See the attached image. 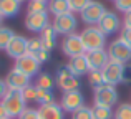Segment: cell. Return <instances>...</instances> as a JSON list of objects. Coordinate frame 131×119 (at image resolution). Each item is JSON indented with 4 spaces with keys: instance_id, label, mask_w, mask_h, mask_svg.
Here are the masks:
<instances>
[{
    "instance_id": "42",
    "label": "cell",
    "mask_w": 131,
    "mask_h": 119,
    "mask_svg": "<svg viewBox=\"0 0 131 119\" xmlns=\"http://www.w3.org/2000/svg\"><path fill=\"white\" fill-rule=\"evenodd\" d=\"M18 2H20V3H22V2H27V0H18Z\"/></svg>"
},
{
    "instance_id": "44",
    "label": "cell",
    "mask_w": 131,
    "mask_h": 119,
    "mask_svg": "<svg viewBox=\"0 0 131 119\" xmlns=\"http://www.w3.org/2000/svg\"><path fill=\"white\" fill-rule=\"evenodd\" d=\"M7 119H12V117H7Z\"/></svg>"
},
{
    "instance_id": "8",
    "label": "cell",
    "mask_w": 131,
    "mask_h": 119,
    "mask_svg": "<svg viewBox=\"0 0 131 119\" xmlns=\"http://www.w3.org/2000/svg\"><path fill=\"white\" fill-rule=\"evenodd\" d=\"M61 51L68 56V58H75V56L85 55L86 50L83 46V42H81V36L78 33H71V35H67L61 42Z\"/></svg>"
},
{
    "instance_id": "38",
    "label": "cell",
    "mask_w": 131,
    "mask_h": 119,
    "mask_svg": "<svg viewBox=\"0 0 131 119\" xmlns=\"http://www.w3.org/2000/svg\"><path fill=\"white\" fill-rule=\"evenodd\" d=\"M7 91H8V88H7L5 80H2V78H0V101H2V98H3V96H5Z\"/></svg>"
},
{
    "instance_id": "7",
    "label": "cell",
    "mask_w": 131,
    "mask_h": 119,
    "mask_svg": "<svg viewBox=\"0 0 131 119\" xmlns=\"http://www.w3.org/2000/svg\"><path fill=\"white\" fill-rule=\"evenodd\" d=\"M105 12H106V8H105V5H103L101 2H98V0H91V2H90L88 5L80 12L81 22L86 23L88 27L98 25V22L101 20V17L105 15Z\"/></svg>"
},
{
    "instance_id": "15",
    "label": "cell",
    "mask_w": 131,
    "mask_h": 119,
    "mask_svg": "<svg viewBox=\"0 0 131 119\" xmlns=\"http://www.w3.org/2000/svg\"><path fill=\"white\" fill-rule=\"evenodd\" d=\"M88 61L90 71H101L106 66V63L110 61L108 58V51L106 50H95V51H86L85 53Z\"/></svg>"
},
{
    "instance_id": "16",
    "label": "cell",
    "mask_w": 131,
    "mask_h": 119,
    "mask_svg": "<svg viewBox=\"0 0 131 119\" xmlns=\"http://www.w3.org/2000/svg\"><path fill=\"white\" fill-rule=\"evenodd\" d=\"M27 45H28V40L25 38V36L22 35H15L12 38V42L8 43V46H7V55L10 56V58L17 60L20 58V56L27 55Z\"/></svg>"
},
{
    "instance_id": "37",
    "label": "cell",
    "mask_w": 131,
    "mask_h": 119,
    "mask_svg": "<svg viewBox=\"0 0 131 119\" xmlns=\"http://www.w3.org/2000/svg\"><path fill=\"white\" fill-rule=\"evenodd\" d=\"M119 38H121L125 43H128V45L131 46V28H126V27H123V28H121V33H119Z\"/></svg>"
},
{
    "instance_id": "11",
    "label": "cell",
    "mask_w": 131,
    "mask_h": 119,
    "mask_svg": "<svg viewBox=\"0 0 131 119\" xmlns=\"http://www.w3.org/2000/svg\"><path fill=\"white\" fill-rule=\"evenodd\" d=\"M50 25V15L47 12H38V13H27L25 17V28L33 33L43 32Z\"/></svg>"
},
{
    "instance_id": "29",
    "label": "cell",
    "mask_w": 131,
    "mask_h": 119,
    "mask_svg": "<svg viewBox=\"0 0 131 119\" xmlns=\"http://www.w3.org/2000/svg\"><path fill=\"white\" fill-rule=\"evenodd\" d=\"M42 48H45V46L42 45V40H40V38H30L28 45H27V53L37 56V53H38Z\"/></svg>"
},
{
    "instance_id": "2",
    "label": "cell",
    "mask_w": 131,
    "mask_h": 119,
    "mask_svg": "<svg viewBox=\"0 0 131 119\" xmlns=\"http://www.w3.org/2000/svg\"><path fill=\"white\" fill-rule=\"evenodd\" d=\"M80 36H81V42H83V46H85L86 51L105 50V46H106V35L96 25L86 27L80 33Z\"/></svg>"
},
{
    "instance_id": "27",
    "label": "cell",
    "mask_w": 131,
    "mask_h": 119,
    "mask_svg": "<svg viewBox=\"0 0 131 119\" xmlns=\"http://www.w3.org/2000/svg\"><path fill=\"white\" fill-rule=\"evenodd\" d=\"M88 83H90V86H91L93 89L103 86V84H105V80H103L101 71H90L88 73Z\"/></svg>"
},
{
    "instance_id": "32",
    "label": "cell",
    "mask_w": 131,
    "mask_h": 119,
    "mask_svg": "<svg viewBox=\"0 0 131 119\" xmlns=\"http://www.w3.org/2000/svg\"><path fill=\"white\" fill-rule=\"evenodd\" d=\"M90 2H91V0H68V3H70V10L73 13L75 12H81Z\"/></svg>"
},
{
    "instance_id": "9",
    "label": "cell",
    "mask_w": 131,
    "mask_h": 119,
    "mask_svg": "<svg viewBox=\"0 0 131 119\" xmlns=\"http://www.w3.org/2000/svg\"><path fill=\"white\" fill-rule=\"evenodd\" d=\"M40 61L35 58L33 55H23V56H20V58H17L15 60V70H18L20 73H23L25 76H28V78H33V76H38L40 74Z\"/></svg>"
},
{
    "instance_id": "1",
    "label": "cell",
    "mask_w": 131,
    "mask_h": 119,
    "mask_svg": "<svg viewBox=\"0 0 131 119\" xmlns=\"http://www.w3.org/2000/svg\"><path fill=\"white\" fill-rule=\"evenodd\" d=\"M2 106L5 108L8 117H18L23 111L27 109V103L22 96V91H17V89H8L5 93V96L2 98Z\"/></svg>"
},
{
    "instance_id": "25",
    "label": "cell",
    "mask_w": 131,
    "mask_h": 119,
    "mask_svg": "<svg viewBox=\"0 0 131 119\" xmlns=\"http://www.w3.org/2000/svg\"><path fill=\"white\" fill-rule=\"evenodd\" d=\"M35 103H38L40 106L55 103V94H53V91H50V89H40V88H37V101H35Z\"/></svg>"
},
{
    "instance_id": "39",
    "label": "cell",
    "mask_w": 131,
    "mask_h": 119,
    "mask_svg": "<svg viewBox=\"0 0 131 119\" xmlns=\"http://www.w3.org/2000/svg\"><path fill=\"white\" fill-rule=\"evenodd\" d=\"M123 27L131 28V12H126L125 13V18H123Z\"/></svg>"
},
{
    "instance_id": "4",
    "label": "cell",
    "mask_w": 131,
    "mask_h": 119,
    "mask_svg": "<svg viewBox=\"0 0 131 119\" xmlns=\"http://www.w3.org/2000/svg\"><path fill=\"white\" fill-rule=\"evenodd\" d=\"M55 81H57L58 88L63 89V93L67 91H77L80 88V78H77L70 70H68L67 64H61L57 68V73H55Z\"/></svg>"
},
{
    "instance_id": "21",
    "label": "cell",
    "mask_w": 131,
    "mask_h": 119,
    "mask_svg": "<svg viewBox=\"0 0 131 119\" xmlns=\"http://www.w3.org/2000/svg\"><path fill=\"white\" fill-rule=\"evenodd\" d=\"M47 10H48V13H51L53 17H58V15H63V13L71 12L68 0H48Z\"/></svg>"
},
{
    "instance_id": "36",
    "label": "cell",
    "mask_w": 131,
    "mask_h": 119,
    "mask_svg": "<svg viewBox=\"0 0 131 119\" xmlns=\"http://www.w3.org/2000/svg\"><path fill=\"white\" fill-rule=\"evenodd\" d=\"M121 83H125V84H129V83H131V63H126V64H123Z\"/></svg>"
},
{
    "instance_id": "5",
    "label": "cell",
    "mask_w": 131,
    "mask_h": 119,
    "mask_svg": "<svg viewBox=\"0 0 131 119\" xmlns=\"http://www.w3.org/2000/svg\"><path fill=\"white\" fill-rule=\"evenodd\" d=\"M93 99H95V104L98 106H106V108H113L116 103H118V91H116V86H111V84H103V86L96 88L93 91Z\"/></svg>"
},
{
    "instance_id": "30",
    "label": "cell",
    "mask_w": 131,
    "mask_h": 119,
    "mask_svg": "<svg viewBox=\"0 0 131 119\" xmlns=\"http://www.w3.org/2000/svg\"><path fill=\"white\" fill-rule=\"evenodd\" d=\"M22 96L25 99V103H35L37 101V86L35 84H30L25 89H22Z\"/></svg>"
},
{
    "instance_id": "24",
    "label": "cell",
    "mask_w": 131,
    "mask_h": 119,
    "mask_svg": "<svg viewBox=\"0 0 131 119\" xmlns=\"http://www.w3.org/2000/svg\"><path fill=\"white\" fill-rule=\"evenodd\" d=\"M13 36H15V32L10 27H0V50H7Z\"/></svg>"
},
{
    "instance_id": "43",
    "label": "cell",
    "mask_w": 131,
    "mask_h": 119,
    "mask_svg": "<svg viewBox=\"0 0 131 119\" xmlns=\"http://www.w3.org/2000/svg\"><path fill=\"white\" fill-rule=\"evenodd\" d=\"M42 2H48V0H42Z\"/></svg>"
},
{
    "instance_id": "40",
    "label": "cell",
    "mask_w": 131,
    "mask_h": 119,
    "mask_svg": "<svg viewBox=\"0 0 131 119\" xmlns=\"http://www.w3.org/2000/svg\"><path fill=\"white\" fill-rule=\"evenodd\" d=\"M8 117V114H7V111H5V108L2 106V103H0V119H7Z\"/></svg>"
},
{
    "instance_id": "23",
    "label": "cell",
    "mask_w": 131,
    "mask_h": 119,
    "mask_svg": "<svg viewBox=\"0 0 131 119\" xmlns=\"http://www.w3.org/2000/svg\"><path fill=\"white\" fill-rule=\"evenodd\" d=\"M91 114H93V119H113V114L115 111L111 108H106V106H95L91 108Z\"/></svg>"
},
{
    "instance_id": "18",
    "label": "cell",
    "mask_w": 131,
    "mask_h": 119,
    "mask_svg": "<svg viewBox=\"0 0 131 119\" xmlns=\"http://www.w3.org/2000/svg\"><path fill=\"white\" fill-rule=\"evenodd\" d=\"M67 66H68V70H70L77 78H80V76H83V74L90 73V66H88V61H86V56H85V55L70 58V61L67 63Z\"/></svg>"
},
{
    "instance_id": "22",
    "label": "cell",
    "mask_w": 131,
    "mask_h": 119,
    "mask_svg": "<svg viewBox=\"0 0 131 119\" xmlns=\"http://www.w3.org/2000/svg\"><path fill=\"white\" fill-rule=\"evenodd\" d=\"M55 78L51 76L50 73H40L38 76H37V84L35 86L37 88H40V89H53V86H55Z\"/></svg>"
},
{
    "instance_id": "13",
    "label": "cell",
    "mask_w": 131,
    "mask_h": 119,
    "mask_svg": "<svg viewBox=\"0 0 131 119\" xmlns=\"http://www.w3.org/2000/svg\"><path fill=\"white\" fill-rule=\"evenodd\" d=\"M103 80H105L106 84H111V86H116L118 83H121V74H123V64L116 63V61H108L106 66L101 70Z\"/></svg>"
},
{
    "instance_id": "12",
    "label": "cell",
    "mask_w": 131,
    "mask_h": 119,
    "mask_svg": "<svg viewBox=\"0 0 131 119\" xmlns=\"http://www.w3.org/2000/svg\"><path fill=\"white\" fill-rule=\"evenodd\" d=\"M96 27H98V28L101 30L106 36H108V35H113V33L119 32V28H121V20H119V17H118V13H116V12L106 10L105 15L101 17V20L98 22V25H96Z\"/></svg>"
},
{
    "instance_id": "41",
    "label": "cell",
    "mask_w": 131,
    "mask_h": 119,
    "mask_svg": "<svg viewBox=\"0 0 131 119\" xmlns=\"http://www.w3.org/2000/svg\"><path fill=\"white\" fill-rule=\"evenodd\" d=\"M0 27H3V17L0 15Z\"/></svg>"
},
{
    "instance_id": "10",
    "label": "cell",
    "mask_w": 131,
    "mask_h": 119,
    "mask_svg": "<svg viewBox=\"0 0 131 119\" xmlns=\"http://www.w3.org/2000/svg\"><path fill=\"white\" fill-rule=\"evenodd\" d=\"M60 106L63 108L65 113H75L77 109L85 106V96L80 89L77 91H67L63 93L61 96V101H60Z\"/></svg>"
},
{
    "instance_id": "28",
    "label": "cell",
    "mask_w": 131,
    "mask_h": 119,
    "mask_svg": "<svg viewBox=\"0 0 131 119\" xmlns=\"http://www.w3.org/2000/svg\"><path fill=\"white\" fill-rule=\"evenodd\" d=\"M47 3L48 2H42V0H28V13H38V12H47Z\"/></svg>"
},
{
    "instance_id": "14",
    "label": "cell",
    "mask_w": 131,
    "mask_h": 119,
    "mask_svg": "<svg viewBox=\"0 0 131 119\" xmlns=\"http://www.w3.org/2000/svg\"><path fill=\"white\" fill-rule=\"evenodd\" d=\"M30 80L32 78H28V76H25L23 73H20L18 70H10L8 71V74H7V78H5V83H7V88L8 89H17V91H22V89H25L27 86H30Z\"/></svg>"
},
{
    "instance_id": "6",
    "label": "cell",
    "mask_w": 131,
    "mask_h": 119,
    "mask_svg": "<svg viewBox=\"0 0 131 119\" xmlns=\"http://www.w3.org/2000/svg\"><path fill=\"white\" fill-rule=\"evenodd\" d=\"M51 27L55 28V32L58 33V35H71V33H75V30H77L78 27V18L75 17L73 12H68V13H63V15H58L53 18V22H51Z\"/></svg>"
},
{
    "instance_id": "33",
    "label": "cell",
    "mask_w": 131,
    "mask_h": 119,
    "mask_svg": "<svg viewBox=\"0 0 131 119\" xmlns=\"http://www.w3.org/2000/svg\"><path fill=\"white\" fill-rule=\"evenodd\" d=\"M17 119H40L38 116V109H33V108H27L22 114Z\"/></svg>"
},
{
    "instance_id": "3",
    "label": "cell",
    "mask_w": 131,
    "mask_h": 119,
    "mask_svg": "<svg viewBox=\"0 0 131 119\" xmlns=\"http://www.w3.org/2000/svg\"><path fill=\"white\" fill-rule=\"evenodd\" d=\"M108 58L110 61H116V63L126 64L131 61V46L128 43H125L121 38L113 40L108 45Z\"/></svg>"
},
{
    "instance_id": "31",
    "label": "cell",
    "mask_w": 131,
    "mask_h": 119,
    "mask_svg": "<svg viewBox=\"0 0 131 119\" xmlns=\"http://www.w3.org/2000/svg\"><path fill=\"white\" fill-rule=\"evenodd\" d=\"M71 119H93L91 108L83 106V108H80V109H77L75 113H71Z\"/></svg>"
},
{
    "instance_id": "34",
    "label": "cell",
    "mask_w": 131,
    "mask_h": 119,
    "mask_svg": "<svg viewBox=\"0 0 131 119\" xmlns=\"http://www.w3.org/2000/svg\"><path fill=\"white\" fill-rule=\"evenodd\" d=\"M115 7L119 12H131V0H115Z\"/></svg>"
},
{
    "instance_id": "26",
    "label": "cell",
    "mask_w": 131,
    "mask_h": 119,
    "mask_svg": "<svg viewBox=\"0 0 131 119\" xmlns=\"http://www.w3.org/2000/svg\"><path fill=\"white\" fill-rule=\"evenodd\" d=\"M113 119H131V103H121L116 106Z\"/></svg>"
},
{
    "instance_id": "17",
    "label": "cell",
    "mask_w": 131,
    "mask_h": 119,
    "mask_svg": "<svg viewBox=\"0 0 131 119\" xmlns=\"http://www.w3.org/2000/svg\"><path fill=\"white\" fill-rule=\"evenodd\" d=\"M40 119H65V111L58 103L43 104L38 108Z\"/></svg>"
},
{
    "instance_id": "19",
    "label": "cell",
    "mask_w": 131,
    "mask_h": 119,
    "mask_svg": "<svg viewBox=\"0 0 131 119\" xmlns=\"http://www.w3.org/2000/svg\"><path fill=\"white\" fill-rule=\"evenodd\" d=\"M20 5L22 3L18 0H0V15L3 18H10L15 17L20 12Z\"/></svg>"
},
{
    "instance_id": "35",
    "label": "cell",
    "mask_w": 131,
    "mask_h": 119,
    "mask_svg": "<svg viewBox=\"0 0 131 119\" xmlns=\"http://www.w3.org/2000/svg\"><path fill=\"white\" fill-rule=\"evenodd\" d=\"M35 58L40 61V64H43V63H47V61H50V58H51V51H50V50H47V48H42L38 53H37Z\"/></svg>"
},
{
    "instance_id": "20",
    "label": "cell",
    "mask_w": 131,
    "mask_h": 119,
    "mask_svg": "<svg viewBox=\"0 0 131 119\" xmlns=\"http://www.w3.org/2000/svg\"><path fill=\"white\" fill-rule=\"evenodd\" d=\"M57 35H58V33L55 32V28L51 27V23H50V25H48L43 32H40V36H38V38L42 40V45L45 46V48L51 51V50L57 46Z\"/></svg>"
}]
</instances>
